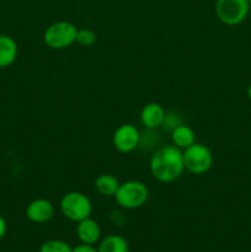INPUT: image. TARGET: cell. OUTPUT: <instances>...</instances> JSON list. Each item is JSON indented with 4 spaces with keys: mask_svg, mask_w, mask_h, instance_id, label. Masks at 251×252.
<instances>
[{
    "mask_svg": "<svg viewBox=\"0 0 251 252\" xmlns=\"http://www.w3.org/2000/svg\"><path fill=\"white\" fill-rule=\"evenodd\" d=\"M184 171V152L175 145L160 148L150 159V172L153 177L164 184L176 181Z\"/></svg>",
    "mask_w": 251,
    "mask_h": 252,
    "instance_id": "6da1fadb",
    "label": "cell"
},
{
    "mask_svg": "<svg viewBox=\"0 0 251 252\" xmlns=\"http://www.w3.org/2000/svg\"><path fill=\"white\" fill-rule=\"evenodd\" d=\"M116 202L125 209H137L147 203L149 189L143 182L130 180L120 185L115 194Z\"/></svg>",
    "mask_w": 251,
    "mask_h": 252,
    "instance_id": "7a4b0ae2",
    "label": "cell"
},
{
    "mask_svg": "<svg viewBox=\"0 0 251 252\" xmlns=\"http://www.w3.org/2000/svg\"><path fill=\"white\" fill-rule=\"evenodd\" d=\"M61 211L69 220L79 223L84 219L90 218L93 213V204L89 197H86L84 193L71 191L62 197Z\"/></svg>",
    "mask_w": 251,
    "mask_h": 252,
    "instance_id": "3957f363",
    "label": "cell"
},
{
    "mask_svg": "<svg viewBox=\"0 0 251 252\" xmlns=\"http://www.w3.org/2000/svg\"><path fill=\"white\" fill-rule=\"evenodd\" d=\"M78 29L69 21H58L47 27L43 41L52 49H65L76 41Z\"/></svg>",
    "mask_w": 251,
    "mask_h": 252,
    "instance_id": "277c9868",
    "label": "cell"
},
{
    "mask_svg": "<svg viewBox=\"0 0 251 252\" xmlns=\"http://www.w3.org/2000/svg\"><path fill=\"white\" fill-rule=\"evenodd\" d=\"M185 169L193 175H203L213 165V155L207 145L194 143L184 152Z\"/></svg>",
    "mask_w": 251,
    "mask_h": 252,
    "instance_id": "5b68a950",
    "label": "cell"
},
{
    "mask_svg": "<svg viewBox=\"0 0 251 252\" xmlns=\"http://www.w3.org/2000/svg\"><path fill=\"white\" fill-rule=\"evenodd\" d=\"M250 9L249 0H217L216 14L223 24L235 26L246 19Z\"/></svg>",
    "mask_w": 251,
    "mask_h": 252,
    "instance_id": "8992f818",
    "label": "cell"
},
{
    "mask_svg": "<svg viewBox=\"0 0 251 252\" xmlns=\"http://www.w3.org/2000/svg\"><path fill=\"white\" fill-rule=\"evenodd\" d=\"M112 142L117 152L127 154L138 148L140 143V133L138 128L130 123L122 125L113 133Z\"/></svg>",
    "mask_w": 251,
    "mask_h": 252,
    "instance_id": "52a82bcc",
    "label": "cell"
},
{
    "mask_svg": "<svg viewBox=\"0 0 251 252\" xmlns=\"http://www.w3.org/2000/svg\"><path fill=\"white\" fill-rule=\"evenodd\" d=\"M54 214V207L48 199L38 198L32 201L26 208V217L32 223L42 224L51 220Z\"/></svg>",
    "mask_w": 251,
    "mask_h": 252,
    "instance_id": "ba28073f",
    "label": "cell"
},
{
    "mask_svg": "<svg viewBox=\"0 0 251 252\" xmlns=\"http://www.w3.org/2000/svg\"><path fill=\"white\" fill-rule=\"evenodd\" d=\"M165 110L161 105L157 102H150L143 107L140 112V121L145 128L154 129V128L160 127L165 122Z\"/></svg>",
    "mask_w": 251,
    "mask_h": 252,
    "instance_id": "9c48e42d",
    "label": "cell"
},
{
    "mask_svg": "<svg viewBox=\"0 0 251 252\" xmlns=\"http://www.w3.org/2000/svg\"><path fill=\"white\" fill-rule=\"evenodd\" d=\"M19 54L16 41L7 34H0V68L4 69L15 63Z\"/></svg>",
    "mask_w": 251,
    "mask_h": 252,
    "instance_id": "30bf717a",
    "label": "cell"
},
{
    "mask_svg": "<svg viewBox=\"0 0 251 252\" xmlns=\"http://www.w3.org/2000/svg\"><path fill=\"white\" fill-rule=\"evenodd\" d=\"M76 234L78 238L83 244H90L94 245L97 243L101 236V229L98 224L94 219L86 218L84 220L79 221L76 226Z\"/></svg>",
    "mask_w": 251,
    "mask_h": 252,
    "instance_id": "8fae6325",
    "label": "cell"
},
{
    "mask_svg": "<svg viewBox=\"0 0 251 252\" xmlns=\"http://www.w3.org/2000/svg\"><path fill=\"white\" fill-rule=\"evenodd\" d=\"M171 140L175 147L180 149H187L196 143V134L191 127L185 125H177L171 132Z\"/></svg>",
    "mask_w": 251,
    "mask_h": 252,
    "instance_id": "7c38bea8",
    "label": "cell"
},
{
    "mask_svg": "<svg viewBox=\"0 0 251 252\" xmlns=\"http://www.w3.org/2000/svg\"><path fill=\"white\" fill-rule=\"evenodd\" d=\"M120 185L118 180L111 174H102L95 180L96 191L105 197H115Z\"/></svg>",
    "mask_w": 251,
    "mask_h": 252,
    "instance_id": "4fadbf2b",
    "label": "cell"
},
{
    "mask_svg": "<svg viewBox=\"0 0 251 252\" xmlns=\"http://www.w3.org/2000/svg\"><path fill=\"white\" fill-rule=\"evenodd\" d=\"M98 252H128V244L122 236L110 235L100 244Z\"/></svg>",
    "mask_w": 251,
    "mask_h": 252,
    "instance_id": "5bb4252c",
    "label": "cell"
},
{
    "mask_svg": "<svg viewBox=\"0 0 251 252\" xmlns=\"http://www.w3.org/2000/svg\"><path fill=\"white\" fill-rule=\"evenodd\" d=\"M39 252H73V249L61 240H49L41 246Z\"/></svg>",
    "mask_w": 251,
    "mask_h": 252,
    "instance_id": "9a60e30c",
    "label": "cell"
},
{
    "mask_svg": "<svg viewBox=\"0 0 251 252\" xmlns=\"http://www.w3.org/2000/svg\"><path fill=\"white\" fill-rule=\"evenodd\" d=\"M76 43L83 47H90L96 42V33L93 30L81 29L76 32Z\"/></svg>",
    "mask_w": 251,
    "mask_h": 252,
    "instance_id": "2e32d148",
    "label": "cell"
},
{
    "mask_svg": "<svg viewBox=\"0 0 251 252\" xmlns=\"http://www.w3.org/2000/svg\"><path fill=\"white\" fill-rule=\"evenodd\" d=\"M73 252H98V250H96L90 244H81V245H78L76 248H74Z\"/></svg>",
    "mask_w": 251,
    "mask_h": 252,
    "instance_id": "e0dca14e",
    "label": "cell"
},
{
    "mask_svg": "<svg viewBox=\"0 0 251 252\" xmlns=\"http://www.w3.org/2000/svg\"><path fill=\"white\" fill-rule=\"evenodd\" d=\"M5 234H6V221H5V219L0 216V240L4 238Z\"/></svg>",
    "mask_w": 251,
    "mask_h": 252,
    "instance_id": "ac0fdd59",
    "label": "cell"
},
{
    "mask_svg": "<svg viewBox=\"0 0 251 252\" xmlns=\"http://www.w3.org/2000/svg\"><path fill=\"white\" fill-rule=\"evenodd\" d=\"M248 96H249V98H250V101H251V84H250V86H249V89H248Z\"/></svg>",
    "mask_w": 251,
    "mask_h": 252,
    "instance_id": "d6986e66",
    "label": "cell"
},
{
    "mask_svg": "<svg viewBox=\"0 0 251 252\" xmlns=\"http://www.w3.org/2000/svg\"><path fill=\"white\" fill-rule=\"evenodd\" d=\"M249 4H250V6H251V0H249Z\"/></svg>",
    "mask_w": 251,
    "mask_h": 252,
    "instance_id": "ffe728a7",
    "label": "cell"
}]
</instances>
